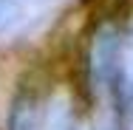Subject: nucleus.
Segmentation results:
<instances>
[{
	"mask_svg": "<svg viewBox=\"0 0 133 130\" xmlns=\"http://www.w3.org/2000/svg\"><path fill=\"white\" fill-rule=\"evenodd\" d=\"M34 122H37V93L20 88L9 110V130H34Z\"/></svg>",
	"mask_w": 133,
	"mask_h": 130,
	"instance_id": "1",
	"label": "nucleus"
},
{
	"mask_svg": "<svg viewBox=\"0 0 133 130\" xmlns=\"http://www.w3.org/2000/svg\"><path fill=\"white\" fill-rule=\"evenodd\" d=\"M23 17H26L23 0H0V37L9 34L11 28H17Z\"/></svg>",
	"mask_w": 133,
	"mask_h": 130,
	"instance_id": "2",
	"label": "nucleus"
}]
</instances>
